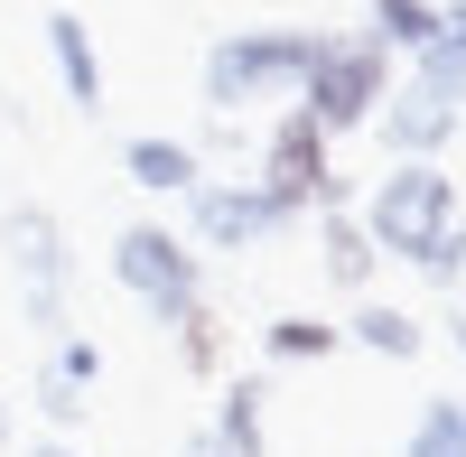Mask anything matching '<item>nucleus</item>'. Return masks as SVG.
<instances>
[{
    "label": "nucleus",
    "instance_id": "1",
    "mask_svg": "<svg viewBox=\"0 0 466 457\" xmlns=\"http://www.w3.org/2000/svg\"><path fill=\"white\" fill-rule=\"evenodd\" d=\"M457 215H466V206H457V178H448L439 159L382 168V178L364 187V206H355L364 243H373L382 261H410V271H430V261H439V243H448Z\"/></svg>",
    "mask_w": 466,
    "mask_h": 457
},
{
    "label": "nucleus",
    "instance_id": "2",
    "mask_svg": "<svg viewBox=\"0 0 466 457\" xmlns=\"http://www.w3.org/2000/svg\"><path fill=\"white\" fill-rule=\"evenodd\" d=\"M392 85H401V56L392 47H373L364 28H327L318 56H308V75H299V112L327 140H345V131H373V112H382Z\"/></svg>",
    "mask_w": 466,
    "mask_h": 457
},
{
    "label": "nucleus",
    "instance_id": "3",
    "mask_svg": "<svg viewBox=\"0 0 466 457\" xmlns=\"http://www.w3.org/2000/svg\"><path fill=\"white\" fill-rule=\"evenodd\" d=\"M318 37H327V28H224L215 47H206V75H197V85H206V112H215V122H233L243 103L299 94Z\"/></svg>",
    "mask_w": 466,
    "mask_h": 457
},
{
    "label": "nucleus",
    "instance_id": "4",
    "mask_svg": "<svg viewBox=\"0 0 466 457\" xmlns=\"http://www.w3.org/2000/svg\"><path fill=\"white\" fill-rule=\"evenodd\" d=\"M0 252H10V280H19V318L47 336H75V309H66V289H75V243H66V215L56 206H37L19 197L10 215H0Z\"/></svg>",
    "mask_w": 466,
    "mask_h": 457
},
{
    "label": "nucleus",
    "instance_id": "5",
    "mask_svg": "<svg viewBox=\"0 0 466 457\" xmlns=\"http://www.w3.org/2000/svg\"><path fill=\"white\" fill-rule=\"evenodd\" d=\"M112 280H122L131 299L149 318H187L206 299V252L177 234V224H159V215H140V224H122V234H112Z\"/></svg>",
    "mask_w": 466,
    "mask_h": 457
},
{
    "label": "nucleus",
    "instance_id": "6",
    "mask_svg": "<svg viewBox=\"0 0 466 457\" xmlns=\"http://www.w3.org/2000/svg\"><path fill=\"white\" fill-rule=\"evenodd\" d=\"M261 197L270 206H280L289 224H308V215H336L345 206V178H336V140L318 131V122H308V112L289 103L280 112V122H270V140H261Z\"/></svg>",
    "mask_w": 466,
    "mask_h": 457
},
{
    "label": "nucleus",
    "instance_id": "7",
    "mask_svg": "<svg viewBox=\"0 0 466 457\" xmlns=\"http://www.w3.org/2000/svg\"><path fill=\"white\" fill-rule=\"evenodd\" d=\"M177 206H187L177 234L197 243V252H252V243H270V234H289V215L270 206L252 178H197Z\"/></svg>",
    "mask_w": 466,
    "mask_h": 457
},
{
    "label": "nucleus",
    "instance_id": "8",
    "mask_svg": "<svg viewBox=\"0 0 466 457\" xmlns=\"http://www.w3.org/2000/svg\"><path fill=\"white\" fill-rule=\"evenodd\" d=\"M457 122H466V112H448L439 94H420L410 75H401V85L382 94V112H373V131H382V159H392V168H410V159H439V149L457 140Z\"/></svg>",
    "mask_w": 466,
    "mask_h": 457
},
{
    "label": "nucleus",
    "instance_id": "9",
    "mask_svg": "<svg viewBox=\"0 0 466 457\" xmlns=\"http://www.w3.org/2000/svg\"><path fill=\"white\" fill-rule=\"evenodd\" d=\"M206 439H215L224 457H270V373H233V383L215 392Z\"/></svg>",
    "mask_w": 466,
    "mask_h": 457
},
{
    "label": "nucleus",
    "instance_id": "10",
    "mask_svg": "<svg viewBox=\"0 0 466 457\" xmlns=\"http://www.w3.org/2000/svg\"><path fill=\"white\" fill-rule=\"evenodd\" d=\"M122 178L140 197H187V187L206 178V159H197V140H177V131H131L122 140Z\"/></svg>",
    "mask_w": 466,
    "mask_h": 457
},
{
    "label": "nucleus",
    "instance_id": "11",
    "mask_svg": "<svg viewBox=\"0 0 466 457\" xmlns=\"http://www.w3.org/2000/svg\"><path fill=\"white\" fill-rule=\"evenodd\" d=\"M47 66H56L66 103L94 122V112H103V56H94V28H85V10H47Z\"/></svg>",
    "mask_w": 466,
    "mask_h": 457
},
{
    "label": "nucleus",
    "instance_id": "12",
    "mask_svg": "<svg viewBox=\"0 0 466 457\" xmlns=\"http://www.w3.org/2000/svg\"><path fill=\"white\" fill-rule=\"evenodd\" d=\"M345 346H364L382 364H420V355H430V327H420L410 309H392V299H364V309L345 318Z\"/></svg>",
    "mask_w": 466,
    "mask_h": 457
},
{
    "label": "nucleus",
    "instance_id": "13",
    "mask_svg": "<svg viewBox=\"0 0 466 457\" xmlns=\"http://www.w3.org/2000/svg\"><path fill=\"white\" fill-rule=\"evenodd\" d=\"M318 271H327L336 289H373V271H382V252L364 243V224H355V206H336V215H318Z\"/></svg>",
    "mask_w": 466,
    "mask_h": 457
},
{
    "label": "nucleus",
    "instance_id": "14",
    "mask_svg": "<svg viewBox=\"0 0 466 457\" xmlns=\"http://www.w3.org/2000/svg\"><path fill=\"white\" fill-rule=\"evenodd\" d=\"M364 10H373V28H364V37H373V47H392L401 66L439 47V0H364Z\"/></svg>",
    "mask_w": 466,
    "mask_h": 457
},
{
    "label": "nucleus",
    "instance_id": "15",
    "mask_svg": "<svg viewBox=\"0 0 466 457\" xmlns=\"http://www.w3.org/2000/svg\"><path fill=\"white\" fill-rule=\"evenodd\" d=\"M336 346H345V327L336 318H308V309H289V318L261 327V364H327Z\"/></svg>",
    "mask_w": 466,
    "mask_h": 457
},
{
    "label": "nucleus",
    "instance_id": "16",
    "mask_svg": "<svg viewBox=\"0 0 466 457\" xmlns=\"http://www.w3.org/2000/svg\"><path fill=\"white\" fill-rule=\"evenodd\" d=\"M401 457H466V421H457V392H430V401H420V421H410Z\"/></svg>",
    "mask_w": 466,
    "mask_h": 457
},
{
    "label": "nucleus",
    "instance_id": "17",
    "mask_svg": "<svg viewBox=\"0 0 466 457\" xmlns=\"http://www.w3.org/2000/svg\"><path fill=\"white\" fill-rule=\"evenodd\" d=\"M168 327H177V364L197 373V383H215V373H224V318L197 299V309H187V318H168Z\"/></svg>",
    "mask_w": 466,
    "mask_h": 457
},
{
    "label": "nucleus",
    "instance_id": "18",
    "mask_svg": "<svg viewBox=\"0 0 466 457\" xmlns=\"http://www.w3.org/2000/svg\"><path fill=\"white\" fill-rule=\"evenodd\" d=\"M28 401H37V421H47V439H75V430H85V383H66L56 364H37Z\"/></svg>",
    "mask_w": 466,
    "mask_h": 457
},
{
    "label": "nucleus",
    "instance_id": "19",
    "mask_svg": "<svg viewBox=\"0 0 466 457\" xmlns=\"http://www.w3.org/2000/svg\"><path fill=\"white\" fill-rule=\"evenodd\" d=\"M410 85H420V94H439L448 112H466V56H457V47H430V56H410Z\"/></svg>",
    "mask_w": 466,
    "mask_h": 457
},
{
    "label": "nucleus",
    "instance_id": "20",
    "mask_svg": "<svg viewBox=\"0 0 466 457\" xmlns=\"http://www.w3.org/2000/svg\"><path fill=\"white\" fill-rule=\"evenodd\" d=\"M47 364L66 373V383H85V392L103 383V346H94V336H56V346H47Z\"/></svg>",
    "mask_w": 466,
    "mask_h": 457
},
{
    "label": "nucleus",
    "instance_id": "21",
    "mask_svg": "<svg viewBox=\"0 0 466 457\" xmlns=\"http://www.w3.org/2000/svg\"><path fill=\"white\" fill-rule=\"evenodd\" d=\"M420 280H439V289H457V280H466V215L448 224V243H439V261H430Z\"/></svg>",
    "mask_w": 466,
    "mask_h": 457
},
{
    "label": "nucleus",
    "instance_id": "22",
    "mask_svg": "<svg viewBox=\"0 0 466 457\" xmlns=\"http://www.w3.org/2000/svg\"><path fill=\"white\" fill-rule=\"evenodd\" d=\"M439 47L466 56V0H439Z\"/></svg>",
    "mask_w": 466,
    "mask_h": 457
},
{
    "label": "nucleus",
    "instance_id": "23",
    "mask_svg": "<svg viewBox=\"0 0 466 457\" xmlns=\"http://www.w3.org/2000/svg\"><path fill=\"white\" fill-rule=\"evenodd\" d=\"M28 457H85V448H75V439H37Z\"/></svg>",
    "mask_w": 466,
    "mask_h": 457
},
{
    "label": "nucleus",
    "instance_id": "24",
    "mask_svg": "<svg viewBox=\"0 0 466 457\" xmlns=\"http://www.w3.org/2000/svg\"><path fill=\"white\" fill-rule=\"evenodd\" d=\"M177 457H224V448H215V439L197 430V439H177Z\"/></svg>",
    "mask_w": 466,
    "mask_h": 457
},
{
    "label": "nucleus",
    "instance_id": "25",
    "mask_svg": "<svg viewBox=\"0 0 466 457\" xmlns=\"http://www.w3.org/2000/svg\"><path fill=\"white\" fill-rule=\"evenodd\" d=\"M448 346H457V364H466V309H448Z\"/></svg>",
    "mask_w": 466,
    "mask_h": 457
},
{
    "label": "nucleus",
    "instance_id": "26",
    "mask_svg": "<svg viewBox=\"0 0 466 457\" xmlns=\"http://www.w3.org/2000/svg\"><path fill=\"white\" fill-rule=\"evenodd\" d=\"M10 430H19V421H10V392H0V448H10Z\"/></svg>",
    "mask_w": 466,
    "mask_h": 457
},
{
    "label": "nucleus",
    "instance_id": "27",
    "mask_svg": "<svg viewBox=\"0 0 466 457\" xmlns=\"http://www.w3.org/2000/svg\"><path fill=\"white\" fill-rule=\"evenodd\" d=\"M457 421H466V392H457Z\"/></svg>",
    "mask_w": 466,
    "mask_h": 457
}]
</instances>
